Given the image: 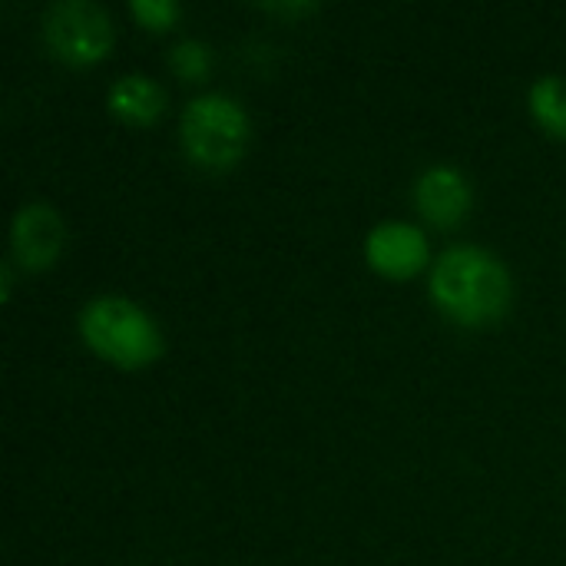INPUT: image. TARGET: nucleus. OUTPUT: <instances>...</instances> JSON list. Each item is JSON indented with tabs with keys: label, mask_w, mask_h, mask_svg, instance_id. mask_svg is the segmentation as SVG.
<instances>
[{
	"label": "nucleus",
	"mask_w": 566,
	"mask_h": 566,
	"mask_svg": "<svg viewBox=\"0 0 566 566\" xmlns=\"http://www.w3.org/2000/svg\"><path fill=\"white\" fill-rule=\"evenodd\" d=\"M66 229L60 212L50 202H30L17 212L13 229H10V245H13V259L30 269V272H43L56 262L60 249H63Z\"/></svg>",
	"instance_id": "obj_5"
},
{
	"label": "nucleus",
	"mask_w": 566,
	"mask_h": 566,
	"mask_svg": "<svg viewBox=\"0 0 566 566\" xmlns=\"http://www.w3.org/2000/svg\"><path fill=\"white\" fill-rule=\"evenodd\" d=\"M531 109L534 116L557 136H566V80L564 76H541L531 86Z\"/></svg>",
	"instance_id": "obj_9"
},
{
	"label": "nucleus",
	"mask_w": 566,
	"mask_h": 566,
	"mask_svg": "<svg viewBox=\"0 0 566 566\" xmlns=\"http://www.w3.org/2000/svg\"><path fill=\"white\" fill-rule=\"evenodd\" d=\"M129 10L153 30H163V27H172L176 17H179V3L176 0H133Z\"/></svg>",
	"instance_id": "obj_11"
},
{
	"label": "nucleus",
	"mask_w": 566,
	"mask_h": 566,
	"mask_svg": "<svg viewBox=\"0 0 566 566\" xmlns=\"http://www.w3.org/2000/svg\"><path fill=\"white\" fill-rule=\"evenodd\" d=\"M179 129L182 149L192 163L206 169H229L232 163H239L249 143V116L226 93L192 96L182 109Z\"/></svg>",
	"instance_id": "obj_3"
},
{
	"label": "nucleus",
	"mask_w": 566,
	"mask_h": 566,
	"mask_svg": "<svg viewBox=\"0 0 566 566\" xmlns=\"http://www.w3.org/2000/svg\"><path fill=\"white\" fill-rule=\"evenodd\" d=\"M418 209L434 226H458L471 209V182L454 166L428 169L415 186Z\"/></svg>",
	"instance_id": "obj_7"
},
{
	"label": "nucleus",
	"mask_w": 566,
	"mask_h": 566,
	"mask_svg": "<svg viewBox=\"0 0 566 566\" xmlns=\"http://www.w3.org/2000/svg\"><path fill=\"white\" fill-rule=\"evenodd\" d=\"M166 93L146 73H126L109 86V109L129 123H153L163 113Z\"/></svg>",
	"instance_id": "obj_8"
},
{
	"label": "nucleus",
	"mask_w": 566,
	"mask_h": 566,
	"mask_svg": "<svg viewBox=\"0 0 566 566\" xmlns=\"http://www.w3.org/2000/svg\"><path fill=\"white\" fill-rule=\"evenodd\" d=\"M169 63L182 80H202L209 73V46L202 40H179L169 50Z\"/></svg>",
	"instance_id": "obj_10"
},
{
	"label": "nucleus",
	"mask_w": 566,
	"mask_h": 566,
	"mask_svg": "<svg viewBox=\"0 0 566 566\" xmlns=\"http://www.w3.org/2000/svg\"><path fill=\"white\" fill-rule=\"evenodd\" d=\"M368 262L391 279H408L428 262V239L411 222H381L365 239Z\"/></svg>",
	"instance_id": "obj_6"
},
{
	"label": "nucleus",
	"mask_w": 566,
	"mask_h": 566,
	"mask_svg": "<svg viewBox=\"0 0 566 566\" xmlns=\"http://www.w3.org/2000/svg\"><path fill=\"white\" fill-rule=\"evenodd\" d=\"M43 36L60 60L80 66L96 63L109 50L113 27L93 0H56L43 10Z\"/></svg>",
	"instance_id": "obj_4"
},
{
	"label": "nucleus",
	"mask_w": 566,
	"mask_h": 566,
	"mask_svg": "<svg viewBox=\"0 0 566 566\" xmlns=\"http://www.w3.org/2000/svg\"><path fill=\"white\" fill-rule=\"evenodd\" d=\"M80 335L96 355L123 368H139L163 352L156 322L136 302L119 298V295L93 298L80 312Z\"/></svg>",
	"instance_id": "obj_2"
},
{
	"label": "nucleus",
	"mask_w": 566,
	"mask_h": 566,
	"mask_svg": "<svg viewBox=\"0 0 566 566\" xmlns=\"http://www.w3.org/2000/svg\"><path fill=\"white\" fill-rule=\"evenodd\" d=\"M431 295L454 322L488 325L511 305V272L488 249L454 245L434 262Z\"/></svg>",
	"instance_id": "obj_1"
}]
</instances>
